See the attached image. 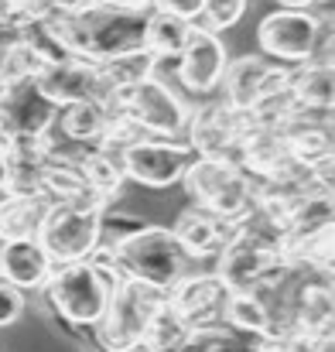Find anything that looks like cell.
Here are the masks:
<instances>
[{"mask_svg":"<svg viewBox=\"0 0 335 352\" xmlns=\"http://www.w3.org/2000/svg\"><path fill=\"white\" fill-rule=\"evenodd\" d=\"M151 7H113L93 3L76 14H52L45 24L65 48V55L86 62H107L144 48V24Z\"/></svg>","mask_w":335,"mask_h":352,"instance_id":"6da1fadb","label":"cell"},{"mask_svg":"<svg viewBox=\"0 0 335 352\" xmlns=\"http://www.w3.org/2000/svg\"><path fill=\"white\" fill-rule=\"evenodd\" d=\"M93 256L107 263L116 277H133L161 291H171L182 277L195 270V260L185 253L171 226H151V223H140L137 230L116 239H103Z\"/></svg>","mask_w":335,"mask_h":352,"instance_id":"7a4b0ae2","label":"cell"},{"mask_svg":"<svg viewBox=\"0 0 335 352\" xmlns=\"http://www.w3.org/2000/svg\"><path fill=\"white\" fill-rule=\"evenodd\" d=\"M284 263V236L274 216H267L260 206H253L243 219L233 223V233L226 246L216 253V274L229 291L250 287L274 274Z\"/></svg>","mask_w":335,"mask_h":352,"instance_id":"3957f363","label":"cell"},{"mask_svg":"<svg viewBox=\"0 0 335 352\" xmlns=\"http://www.w3.org/2000/svg\"><path fill=\"white\" fill-rule=\"evenodd\" d=\"M260 55L294 69L305 62H332V17L318 10H270L257 24Z\"/></svg>","mask_w":335,"mask_h":352,"instance_id":"277c9868","label":"cell"},{"mask_svg":"<svg viewBox=\"0 0 335 352\" xmlns=\"http://www.w3.org/2000/svg\"><path fill=\"white\" fill-rule=\"evenodd\" d=\"M113 274L107 263H100L96 256L89 260H72V263H55L48 284L41 287V294L48 298L52 311L58 318H65L69 325L79 329H93L110 301Z\"/></svg>","mask_w":335,"mask_h":352,"instance_id":"5b68a950","label":"cell"},{"mask_svg":"<svg viewBox=\"0 0 335 352\" xmlns=\"http://www.w3.org/2000/svg\"><path fill=\"white\" fill-rule=\"evenodd\" d=\"M168 301V291L133 280V277H113L110 301L103 318L93 325V336L103 352H130L137 349L147 336L151 318Z\"/></svg>","mask_w":335,"mask_h":352,"instance_id":"8992f818","label":"cell"},{"mask_svg":"<svg viewBox=\"0 0 335 352\" xmlns=\"http://www.w3.org/2000/svg\"><path fill=\"white\" fill-rule=\"evenodd\" d=\"M192 206L219 216L226 223L243 219L257 206V178L239 161L195 157L182 178Z\"/></svg>","mask_w":335,"mask_h":352,"instance_id":"52a82bcc","label":"cell"},{"mask_svg":"<svg viewBox=\"0 0 335 352\" xmlns=\"http://www.w3.org/2000/svg\"><path fill=\"white\" fill-rule=\"evenodd\" d=\"M103 212L107 206L100 202H65L52 199L38 243L52 256V263H72V260H89L100 243H103Z\"/></svg>","mask_w":335,"mask_h":352,"instance_id":"ba28073f","label":"cell"},{"mask_svg":"<svg viewBox=\"0 0 335 352\" xmlns=\"http://www.w3.org/2000/svg\"><path fill=\"white\" fill-rule=\"evenodd\" d=\"M116 113L123 120H130L140 133L147 137H171V140H182L185 133V123H188V110L192 103H185L168 82H161L158 76L116 93L113 100Z\"/></svg>","mask_w":335,"mask_h":352,"instance_id":"9c48e42d","label":"cell"},{"mask_svg":"<svg viewBox=\"0 0 335 352\" xmlns=\"http://www.w3.org/2000/svg\"><path fill=\"white\" fill-rule=\"evenodd\" d=\"M195 161V154L188 151L185 140H171V137H137L133 144H127L120 151V168L127 182H137L144 188H168V185H182L188 164Z\"/></svg>","mask_w":335,"mask_h":352,"instance_id":"30bf717a","label":"cell"},{"mask_svg":"<svg viewBox=\"0 0 335 352\" xmlns=\"http://www.w3.org/2000/svg\"><path fill=\"white\" fill-rule=\"evenodd\" d=\"M246 130V113L233 110L223 100H202L188 110V123L182 140L195 157L216 161H239V140Z\"/></svg>","mask_w":335,"mask_h":352,"instance_id":"8fae6325","label":"cell"},{"mask_svg":"<svg viewBox=\"0 0 335 352\" xmlns=\"http://www.w3.org/2000/svg\"><path fill=\"white\" fill-rule=\"evenodd\" d=\"M226 62H229V48L223 38L202 24H192V34L182 55L175 58V76H178L182 93L199 96V100H209L213 93H219Z\"/></svg>","mask_w":335,"mask_h":352,"instance_id":"7c38bea8","label":"cell"},{"mask_svg":"<svg viewBox=\"0 0 335 352\" xmlns=\"http://www.w3.org/2000/svg\"><path fill=\"white\" fill-rule=\"evenodd\" d=\"M58 107L38 89L34 79L0 89V140L48 137L55 126Z\"/></svg>","mask_w":335,"mask_h":352,"instance_id":"4fadbf2b","label":"cell"},{"mask_svg":"<svg viewBox=\"0 0 335 352\" xmlns=\"http://www.w3.org/2000/svg\"><path fill=\"white\" fill-rule=\"evenodd\" d=\"M38 89L55 103V107H69V103H86V100H100V103H113L110 89L100 76V65L96 62H86V58H76V55H65V58H55L48 65L38 69L34 76Z\"/></svg>","mask_w":335,"mask_h":352,"instance_id":"5bb4252c","label":"cell"},{"mask_svg":"<svg viewBox=\"0 0 335 352\" xmlns=\"http://www.w3.org/2000/svg\"><path fill=\"white\" fill-rule=\"evenodd\" d=\"M229 287L219 280L216 270H192L168 291V305L185 318L188 329H206L223 322V308Z\"/></svg>","mask_w":335,"mask_h":352,"instance_id":"9a60e30c","label":"cell"},{"mask_svg":"<svg viewBox=\"0 0 335 352\" xmlns=\"http://www.w3.org/2000/svg\"><path fill=\"white\" fill-rule=\"evenodd\" d=\"M288 79V69L263 58V55H239V58H229L223 72V82H219V100L229 103L233 110L246 113L267 89L281 86Z\"/></svg>","mask_w":335,"mask_h":352,"instance_id":"2e32d148","label":"cell"},{"mask_svg":"<svg viewBox=\"0 0 335 352\" xmlns=\"http://www.w3.org/2000/svg\"><path fill=\"white\" fill-rule=\"evenodd\" d=\"M281 130H284L291 161H298L305 168L332 164V110H298V117L288 120Z\"/></svg>","mask_w":335,"mask_h":352,"instance_id":"e0dca14e","label":"cell"},{"mask_svg":"<svg viewBox=\"0 0 335 352\" xmlns=\"http://www.w3.org/2000/svg\"><path fill=\"white\" fill-rule=\"evenodd\" d=\"M55 263L38 243V236L24 239H0V280L28 291H41L52 277Z\"/></svg>","mask_w":335,"mask_h":352,"instance_id":"ac0fdd59","label":"cell"},{"mask_svg":"<svg viewBox=\"0 0 335 352\" xmlns=\"http://www.w3.org/2000/svg\"><path fill=\"white\" fill-rule=\"evenodd\" d=\"M116 107L113 103H100V100H86V103H69L58 107L55 113V126L52 133L69 140V144H83V147H96L110 126L116 123Z\"/></svg>","mask_w":335,"mask_h":352,"instance_id":"d6986e66","label":"cell"},{"mask_svg":"<svg viewBox=\"0 0 335 352\" xmlns=\"http://www.w3.org/2000/svg\"><path fill=\"white\" fill-rule=\"evenodd\" d=\"M171 233L178 236V243L185 246V253L199 263V260H216V253L223 250L229 233H233V223H226V219L199 209V206H185L178 212Z\"/></svg>","mask_w":335,"mask_h":352,"instance_id":"ffe728a7","label":"cell"},{"mask_svg":"<svg viewBox=\"0 0 335 352\" xmlns=\"http://www.w3.org/2000/svg\"><path fill=\"white\" fill-rule=\"evenodd\" d=\"M239 164L253 178H267V175L281 171L284 164H291L284 130L281 126H260V123L246 120V130H243V140H239Z\"/></svg>","mask_w":335,"mask_h":352,"instance_id":"44dd1931","label":"cell"},{"mask_svg":"<svg viewBox=\"0 0 335 352\" xmlns=\"http://www.w3.org/2000/svg\"><path fill=\"white\" fill-rule=\"evenodd\" d=\"M288 86L301 110H332L335 103V72L332 62H305L288 69Z\"/></svg>","mask_w":335,"mask_h":352,"instance_id":"7402d4cb","label":"cell"},{"mask_svg":"<svg viewBox=\"0 0 335 352\" xmlns=\"http://www.w3.org/2000/svg\"><path fill=\"white\" fill-rule=\"evenodd\" d=\"M52 199L48 195H21V192H3L0 195V239H24L38 236L41 219L48 212Z\"/></svg>","mask_w":335,"mask_h":352,"instance_id":"603a6c76","label":"cell"},{"mask_svg":"<svg viewBox=\"0 0 335 352\" xmlns=\"http://www.w3.org/2000/svg\"><path fill=\"white\" fill-rule=\"evenodd\" d=\"M223 325H229L233 332L246 336V339H263L274 332V322H270V311L263 308V301L257 298L253 287H239V291H229L223 308Z\"/></svg>","mask_w":335,"mask_h":352,"instance_id":"cb8c5ba5","label":"cell"},{"mask_svg":"<svg viewBox=\"0 0 335 352\" xmlns=\"http://www.w3.org/2000/svg\"><path fill=\"white\" fill-rule=\"evenodd\" d=\"M38 69H41V58L28 45L24 28H14V24L0 28V89L24 82V79H34Z\"/></svg>","mask_w":335,"mask_h":352,"instance_id":"d4e9b609","label":"cell"},{"mask_svg":"<svg viewBox=\"0 0 335 352\" xmlns=\"http://www.w3.org/2000/svg\"><path fill=\"white\" fill-rule=\"evenodd\" d=\"M192 34V24L175 17V14H164V10H147V24H144V52H151L158 62H175L185 48Z\"/></svg>","mask_w":335,"mask_h":352,"instance_id":"484cf974","label":"cell"},{"mask_svg":"<svg viewBox=\"0 0 335 352\" xmlns=\"http://www.w3.org/2000/svg\"><path fill=\"white\" fill-rule=\"evenodd\" d=\"M79 168H83V178H86L89 192L103 206H113L120 199V188H123L127 178H123V168H120V157L116 154L103 151V147H86Z\"/></svg>","mask_w":335,"mask_h":352,"instance_id":"4316f807","label":"cell"},{"mask_svg":"<svg viewBox=\"0 0 335 352\" xmlns=\"http://www.w3.org/2000/svg\"><path fill=\"white\" fill-rule=\"evenodd\" d=\"M96 65H100V76H103V82H107L110 96L116 100V93H123V89H130V86H137V82H144V79L158 76V65H161V62H158L151 52L137 48V52L116 55V58L96 62Z\"/></svg>","mask_w":335,"mask_h":352,"instance_id":"83f0119b","label":"cell"},{"mask_svg":"<svg viewBox=\"0 0 335 352\" xmlns=\"http://www.w3.org/2000/svg\"><path fill=\"white\" fill-rule=\"evenodd\" d=\"M298 110H301V107H298V100H294L288 79H284L281 86L267 89V93L246 110V120H250V123H260V126H284L288 120L298 117Z\"/></svg>","mask_w":335,"mask_h":352,"instance_id":"f1b7e54d","label":"cell"},{"mask_svg":"<svg viewBox=\"0 0 335 352\" xmlns=\"http://www.w3.org/2000/svg\"><path fill=\"white\" fill-rule=\"evenodd\" d=\"M175 352H253V339L233 332L229 325H206V329H192L188 339Z\"/></svg>","mask_w":335,"mask_h":352,"instance_id":"f546056e","label":"cell"},{"mask_svg":"<svg viewBox=\"0 0 335 352\" xmlns=\"http://www.w3.org/2000/svg\"><path fill=\"white\" fill-rule=\"evenodd\" d=\"M188 325H185V318L164 301L161 305V311L151 318V325H147V336H144V349H154V352H175L185 339H188Z\"/></svg>","mask_w":335,"mask_h":352,"instance_id":"4dcf8cb0","label":"cell"},{"mask_svg":"<svg viewBox=\"0 0 335 352\" xmlns=\"http://www.w3.org/2000/svg\"><path fill=\"white\" fill-rule=\"evenodd\" d=\"M253 352H332V336H318L305 329H281L257 339Z\"/></svg>","mask_w":335,"mask_h":352,"instance_id":"1f68e13d","label":"cell"},{"mask_svg":"<svg viewBox=\"0 0 335 352\" xmlns=\"http://www.w3.org/2000/svg\"><path fill=\"white\" fill-rule=\"evenodd\" d=\"M246 7H250V0H202L199 24L209 28V31H216V34H223V31L236 28L243 21Z\"/></svg>","mask_w":335,"mask_h":352,"instance_id":"d6a6232c","label":"cell"},{"mask_svg":"<svg viewBox=\"0 0 335 352\" xmlns=\"http://www.w3.org/2000/svg\"><path fill=\"white\" fill-rule=\"evenodd\" d=\"M3 3H7V14H10L14 28H24V24H34V21H48L55 14V0H3Z\"/></svg>","mask_w":335,"mask_h":352,"instance_id":"836d02e7","label":"cell"},{"mask_svg":"<svg viewBox=\"0 0 335 352\" xmlns=\"http://www.w3.org/2000/svg\"><path fill=\"white\" fill-rule=\"evenodd\" d=\"M24 308H28V294H24L21 287L0 280V329L14 325V322L24 315Z\"/></svg>","mask_w":335,"mask_h":352,"instance_id":"e575fe53","label":"cell"},{"mask_svg":"<svg viewBox=\"0 0 335 352\" xmlns=\"http://www.w3.org/2000/svg\"><path fill=\"white\" fill-rule=\"evenodd\" d=\"M151 10H164V14H175L188 24H199L202 17V0H151Z\"/></svg>","mask_w":335,"mask_h":352,"instance_id":"d590c367","label":"cell"},{"mask_svg":"<svg viewBox=\"0 0 335 352\" xmlns=\"http://www.w3.org/2000/svg\"><path fill=\"white\" fill-rule=\"evenodd\" d=\"M100 0H55V14H76V10H86Z\"/></svg>","mask_w":335,"mask_h":352,"instance_id":"8d00e7d4","label":"cell"},{"mask_svg":"<svg viewBox=\"0 0 335 352\" xmlns=\"http://www.w3.org/2000/svg\"><path fill=\"white\" fill-rule=\"evenodd\" d=\"M325 3L329 0H277V7H284V10H318Z\"/></svg>","mask_w":335,"mask_h":352,"instance_id":"74e56055","label":"cell"},{"mask_svg":"<svg viewBox=\"0 0 335 352\" xmlns=\"http://www.w3.org/2000/svg\"><path fill=\"white\" fill-rule=\"evenodd\" d=\"M7 182H10V157H7V147L0 140V195L7 192Z\"/></svg>","mask_w":335,"mask_h":352,"instance_id":"f35d334b","label":"cell"},{"mask_svg":"<svg viewBox=\"0 0 335 352\" xmlns=\"http://www.w3.org/2000/svg\"><path fill=\"white\" fill-rule=\"evenodd\" d=\"M100 3H113V7H151V0H100Z\"/></svg>","mask_w":335,"mask_h":352,"instance_id":"ab89813d","label":"cell"},{"mask_svg":"<svg viewBox=\"0 0 335 352\" xmlns=\"http://www.w3.org/2000/svg\"><path fill=\"white\" fill-rule=\"evenodd\" d=\"M10 24V14H7V3L0 0V28H7Z\"/></svg>","mask_w":335,"mask_h":352,"instance_id":"60d3db41","label":"cell"},{"mask_svg":"<svg viewBox=\"0 0 335 352\" xmlns=\"http://www.w3.org/2000/svg\"><path fill=\"white\" fill-rule=\"evenodd\" d=\"M130 352H154V349H144V346H137V349H130Z\"/></svg>","mask_w":335,"mask_h":352,"instance_id":"b9f144b4","label":"cell"}]
</instances>
